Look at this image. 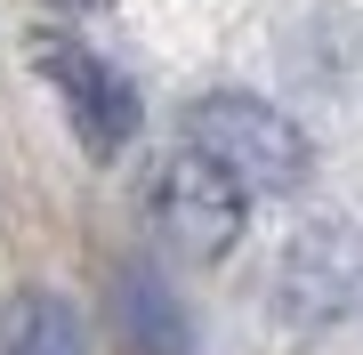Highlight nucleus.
Wrapping results in <instances>:
<instances>
[{
  "mask_svg": "<svg viewBox=\"0 0 363 355\" xmlns=\"http://www.w3.org/2000/svg\"><path fill=\"white\" fill-rule=\"evenodd\" d=\"M186 145L210 154L242 194H298V186L315 178L307 130H298L291 113H274L267 97H242V89L202 97V106L186 113Z\"/></svg>",
  "mask_w": 363,
  "mask_h": 355,
  "instance_id": "nucleus-1",
  "label": "nucleus"
},
{
  "mask_svg": "<svg viewBox=\"0 0 363 355\" xmlns=\"http://www.w3.org/2000/svg\"><path fill=\"white\" fill-rule=\"evenodd\" d=\"M274 307L307 331H363V226H307L274 266Z\"/></svg>",
  "mask_w": 363,
  "mask_h": 355,
  "instance_id": "nucleus-2",
  "label": "nucleus"
},
{
  "mask_svg": "<svg viewBox=\"0 0 363 355\" xmlns=\"http://www.w3.org/2000/svg\"><path fill=\"white\" fill-rule=\"evenodd\" d=\"M154 226L186 250V259H226V250L242 242V226H250V194L210 154L178 145V154L162 162V178H154Z\"/></svg>",
  "mask_w": 363,
  "mask_h": 355,
  "instance_id": "nucleus-3",
  "label": "nucleus"
},
{
  "mask_svg": "<svg viewBox=\"0 0 363 355\" xmlns=\"http://www.w3.org/2000/svg\"><path fill=\"white\" fill-rule=\"evenodd\" d=\"M33 65L49 73V89L65 97V121H73V137L89 145V154H121V145L138 137V89L121 81L113 65H105L97 49H81L73 33H33Z\"/></svg>",
  "mask_w": 363,
  "mask_h": 355,
  "instance_id": "nucleus-4",
  "label": "nucleus"
},
{
  "mask_svg": "<svg viewBox=\"0 0 363 355\" xmlns=\"http://www.w3.org/2000/svg\"><path fill=\"white\" fill-rule=\"evenodd\" d=\"M105 315H113L121 355H194V331H186V315H178V291H169L154 266H113Z\"/></svg>",
  "mask_w": 363,
  "mask_h": 355,
  "instance_id": "nucleus-5",
  "label": "nucleus"
},
{
  "mask_svg": "<svg viewBox=\"0 0 363 355\" xmlns=\"http://www.w3.org/2000/svg\"><path fill=\"white\" fill-rule=\"evenodd\" d=\"M0 355H89L73 299L57 291H9L0 299Z\"/></svg>",
  "mask_w": 363,
  "mask_h": 355,
  "instance_id": "nucleus-6",
  "label": "nucleus"
},
{
  "mask_svg": "<svg viewBox=\"0 0 363 355\" xmlns=\"http://www.w3.org/2000/svg\"><path fill=\"white\" fill-rule=\"evenodd\" d=\"M57 9H89V0H57Z\"/></svg>",
  "mask_w": 363,
  "mask_h": 355,
  "instance_id": "nucleus-7",
  "label": "nucleus"
}]
</instances>
